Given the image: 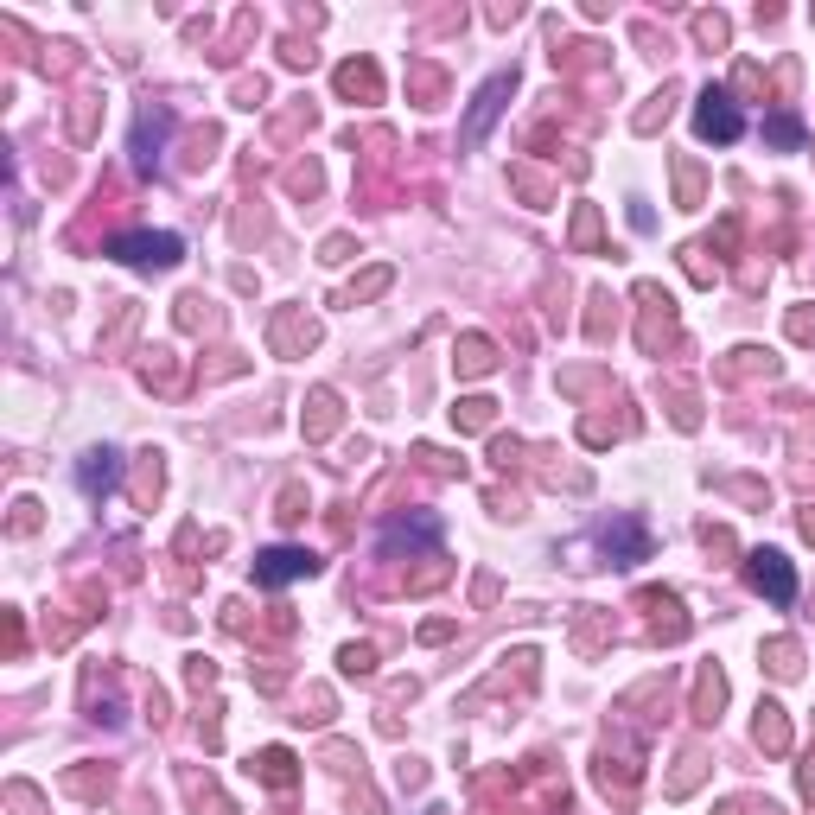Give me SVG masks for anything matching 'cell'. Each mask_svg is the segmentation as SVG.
<instances>
[{"mask_svg": "<svg viewBox=\"0 0 815 815\" xmlns=\"http://www.w3.org/2000/svg\"><path fill=\"white\" fill-rule=\"evenodd\" d=\"M790 338H815V312H790Z\"/></svg>", "mask_w": 815, "mask_h": 815, "instance_id": "cell-30", "label": "cell"}, {"mask_svg": "<svg viewBox=\"0 0 815 815\" xmlns=\"http://www.w3.org/2000/svg\"><path fill=\"white\" fill-rule=\"evenodd\" d=\"M109 255H115V262H128V268H172L185 255V242L172 236V230H128V236L109 242Z\"/></svg>", "mask_w": 815, "mask_h": 815, "instance_id": "cell-1", "label": "cell"}, {"mask_svg": "<svg viewBox=\"0 0 815 815\" xmlns=\"http://www.w3.org/2000/svg\"><path fill=\"white\" fill-rule=\"evenodd\" d=\"M389 281H395V274H389V268H370V274H363V281H357L351 293H344V306H357V300H376V293H383Z\"/></svg>", "mask_w": 815, "mask_h": 815, "instance_id": "cell-22", "label": "cell"}, {"mask_svg": "<svg viewBox=\"0 0 815 815\" xmlns=\"http://www.w3.org/2000/svg\"><path fill=\"white\" fill-rule=\"evenodd\" d=\"M338 663H344V675H370V669H376V650H370V644H344Z\"/></svg>", "mask_w": 815, "mask_h": 815, "instance_id": "cell-24", "label": "cell"}, {"mask_svg": "<svg viewBox=\"0 0 815 815\" xmlns=\"http://www.w3.org/2000/svg\"><path fill=\"white\" fill-rule=\"evenodd\" d=\"M402 548H427V554H440V516L421 510V516H395V523L383 529V554L395 561Z\"/></svg>", "mask_w": 815, "mask_h": 815, "instance_id": "cell-7", "label": "cell"}, {"mask_svg": "<svg viewBox=\"0 0 815 815\" xmlns=\"http://www.w3.org/2000/svg\"><path fill=\"white\" fill-rule=\"evenodd\" d=\"M644 612H650V637H663V644L688 637V618H682V599L675 593H644Z\"/></svg>", "mask_w": 815, "mask_h": 815, "instance_id": "cell-12", "label": "cell"}, {"mask_svg": "<svg viewBox=\"0 0 815 815\" xmlns=\"http://www.w3.org/2000/svg\"><path fill=\"white\" fill-rule=\"evenodd\" d=\"M453 363H459V376H491V370H497V344L478 338V332H465L459 351H453Z\"/></svg>", "mask_w": 815, "mask_h": 815, "instance_id": "cell-13", "label": "cell"}, {"mask_svg": "<svg viewBox=\"0 0 815 815\" xmlns=\"http://www.w3.org/2000/svg\"><path fill=\"white\" fill-rule=\"evenodd\" d=\"M752 733H758V745H765V752H784V745H790V720H784V707L765 701V707H758V726H752Z\"/></svg>", "mask_w": 815, "mask_h": 815, "instance_id": "cell-17", "label": "cell"}, {"mask_svg": "<svg viewBox=\"0 0 815 815\" xmlns=\"http://www.w3.org/2000/svg\"><path fill=\"white\" fill-rule=\"evenodd\" d=\"M338 427V395L332 389H312L306 395V440H325Z\"/></svg>", "mask_w": 815, "mask_h": 815, "instance_id": "cell-15", "label": "cell"}, {"mask_svg": "<svg viewBox=\"0 0 815 815\" xmlns=\"http://www.w3.org/2000/svg\"><path fill=\"white\" fill-rule=\"evenodd\" d=\"M338 96H351V102H383V71H376L370 58L338 64Z\"/></svg>", "mask_w": 815, "mask_h": 815, "instance_id": "cell-11", "label": "cell"}, {"mask_svg": "<svg viewBox=\"0 0 815 815\" xmlns=\"http://www.w3.org/2000/svg\"><path fill=\"white\" fill-rule=\"evenodd\" d=\"M637 300H644V312H650V319H644V351H663V338L675 332V300H669V293L663 287H637Z\"/></svg>", "mask_w": 815, "mask_h": 815, "instance_id": "cell-10", "label": "cell"}, {"mask_svg": "<svg viewBox=\"0 0 815 815\" xmlns=\"http://www.w3.org/2000/svg\"><path fill=\"white\" fill-rule=\"evenodd\" d=\"M599 548L612 554V567H637V561H650V529L637 523V516H612V523H599Z\"/></svg>", "mask_w": 815, "mask_h": 815, "instance_id": "cell-4", "label": "cell"}, {"mask_svg": "<svg viewBox=\"0 0 815 815\" xmlns=\"http://www.w3.org/2000/svg\"><path fill=\"white\" fill-rule=\"evenodd\" d=\"M166 128H172V109H166V102L141 109V121H134V166H141V172L160 166V141H166Z\"/></svg>", "mask_w": 815, "mask_h": 815, "instance_id": "cell-8", "label": "cell"}, {"mask_svg": "<svg viewBox=\"0 0 815 815\" xmlns=\"http://www.w3.org/2000/svg\"><path fill=\"white\" fill-rule=\"evenodd\" d=\"M491 414H497V402H484V395H465V402L453 408V421H459L465 433H478V427H491Z\"/></svg>", "mask_w": 815, "mask_h": 815, "instance_id": "cell-21", "label": "cell"}, {"mask_svg": "<svg viewBox=\"0 0 815 815\" xmlns=\"http://www.w3.org/2000/svg\"><path fill=\"white\" fill-rule=\"evenodd\" d=\"M281 516H287V523H300V516H306V491H300V484H287V491H281Z\"/></svg>", "mask_w": 815, "mask_h": 815, "instance_id": "cell-28", "label": "cell"}, {"mask_svg": "<svg viewBox=\"0 0 815 815\" xmlns=\"http://www.w3.org/2000/svg\"><path fill=\"white\" fill-rule=\"evenodd\" d=\"M319 332H312V319H293V312H281V319H274V344H281V351H300V344H312Z\"/></svg>", "mask_w": 815, "mask_h": 815, "instance_id": "cell-19", "label": "cell"}, {"mask_svg": "<svg viewBox=\"0 0 815 815\" xmlns=\"http://www.w3.org/2000/svg\"><path fill=\"white\" fill-rule=\"evenodd\" d=\"M765 141H771V147H784V153H796V147H803V121H796L790 109H784V115H771V121H765Z\"/></svg>", "mask_w": 815, "mask_h": 815, "instance_id": "cell-18", "label": "cell"}, {"mask_svg": "<svg viewBox=\"0 0 815 815\" xmlns=\"http://www.w3.org/2000/svg\"><path fill=\"white\" fill-rule=\"evenodd\" d=\"M796 523H803V535H809V542H815V504H809L803 516H796Z\"/></svg>", "mask_w": 815, "mask_h": 815, "instance_id": "cell-31", "label": "cell"}, {"mask_svg": "<svg viewBox=\"0 0 815 815\" xmlns=\"http://www.w3.org/2000/svg\"><path fill=\"white\" fill-rule=\"evenodd\" d=\"M745 580H752V593H758V599H771V605H796V567H790L777 548H752V554H745Z\"/></svg>", "mask_w": 815, "mask_h": 815, "instance_id": "cell-2", "label": "cell"}, {"mask_svg": "<svg viewBox=\"0 0 815 815\" xmlns=\"http://www.w3.org/2000/svg\"><path fill=\"white\" fill-rule=\"evenodd\" d=\"M803 796H815V758L803 765Z\"/></svg>", "mask_w": 815, "mask_h": 815, "instance_id": "cell-32", "label": "cell"}, {"mask_svg": "<svg viewBox=\"0 0 815 815\" xmlns=\"http://www.w3.org/2000/svg\"><path fill=\"white\" fill-rule=\"evenodd\" d=\"M701 765H707V758H701V752H688V758H682V771H675V784H669V790H675V796H682V790H695V777H701Z\"/></svg>", "mask_w": 815, "mask_h": 815, "instance_id": "cell-25", "label": "cell"}, {"mask_svg": "<svg viewBox=\"0 0 815 815\" xmlns=\"http://www.w3.org/2000/svg\"><path fill=\"white\" fill-rule=\"evenodd\" d=\"M312 574H319V561L306 548H262L255 554V580L262 586H293V580H312Z\"/></svg>", "mask_w": 815, "mask_h": 815, "instance_id": "cell-6", "label": "cell"}, {"mask_svg": "<svg viewBox=\"0 0 815 815\" xmlns=\"http://www.w3.org/2000/svg\"><path fill=\"white\" fill-rule=\"evenodd\" d=\"M695 32H701V45H726V20H720V13H701Z\"/></svg>", "mask_w": 815, "mask_h": 815, "instance_id": "cell-26", "label": "cell"}, {"mask_svg": "<svg viewBox=\"0 0 815 815\" xmlns=\"http://www.w3.org/2000/svg\"><path fill=\"white\" fill-rule=\"evenodd\" d=\"M720 701H726V675H720V669H701L695 707H688V714H695V720H720Z\"/></svg>", "mask_w": 815, "mask_h": 815, "instance_id": "cell-16", "label": "cell"}, {"mask_svg": "<svg viewBox=\"0 0 815 815\" xmlns=\"http://www.w3.org/2000/svg\"><path fill=\"white\" fill-rule=\"evenodd\" d=\"M510 96H516V71H497V77H491V83H484V90L472 96V109H465L459 141H465V147H478L484 134H491V121L504 115V102H510Z\"/></svg>", "mask_w": 815, "mask_h": 815, "instance_id": "cell-3", "label": "cell"}, {"mask_svg": "<svg viewBox=\"0 0 815 815\" xmlns=\"http://www.w3.org/2000/svg\"><path fill=\"white\" fill-rule=\"evenodd\" d=\"M765 663H771V675L790 682V675H803V650H796L790 637H777V644H765Z\"/></svg>", "mask_w": 815, "mask_h": 815, "instance_id": "cell-20", "label": "cell"}, {"mask_svg": "<svg viewBox=\"0 0 815 815\" xmlns=\"http://www.w3.org/2000/svg\"><path fill=\"white\" fill-rule=\"evenodd\" d=\"M695 134H701V141H739V134H745V115L733 109V96H726V90H701V109H695Z\"/></svg>", "mask_w": 815, "mask_h": 815, "instance_id": "cell-5", "label": "cell"}, {"mask_svg": "<svg viewBox=\"0 0 815 815\" xmlns=\"http://www.w3.org/2000/svg\"><path fill=\"white\" fill-rule=\"evenodd\" d=\"M39 529V504H13V535H32Z\"/></svg>", "mask_w": 815, "mask_h": 815, "instance_id": "cell-29", "label": "cell"}, {"mask_svg": "<svg viewBox=\"0 0 815 815\" xmlns=\"http://www.w3.org/2000/svg\"><path fill=\"white\" fill-rule=\"evenodd\" d=\"M115 478H121V453H115V446H96V453H83V465H77L83 497H109Z\"/></svg>", "mask_w": 815, "mask_h": 815, "instance_id": "cell-9", "label": "cell"}, {"mask_svg": "<svg viewBox=\"0 0 815 815\" xmlns=\"http://www.w3.org/2000/svg\"><path fill=\"white\" fill-rule=\"evenodd\" d=\"M675 179H682V204H695V198H701V172H695V160L675 166Z\"/></svg>", "mask_w": 815, "mask_h": 815, "instance_id": "cell-27", "label": "cell"}, {"mask_svg": "<svg viewBox=\"0 0 815 815\" xmlns=\"http://www.w3.org/2000/svg\"><path fill=\"white\" fill-rule=\"evenodd\" d=\"M255 771H262L268 790H293V777H300V758H293L287 745H268V752L255 758Z\"/></svg>", "mask_w": 815, "mask_h": 815, "instance_id": "cell-14", "label": "cell"}, {"mask_svg": "<svg viewBox=\"0 0 815 815\" xmlns=\"http://www.w3.org/2000/svg\"><path fill=\"white\" fill-rule=\"evenodd\" d=\"M574 242H580V249H599V211H593V204H580V217H574Z\"/></svg>", "mask_w": 815, "mask_h": 815, "instance_id": "cell-23", "label": "cell"}]
</instances>
